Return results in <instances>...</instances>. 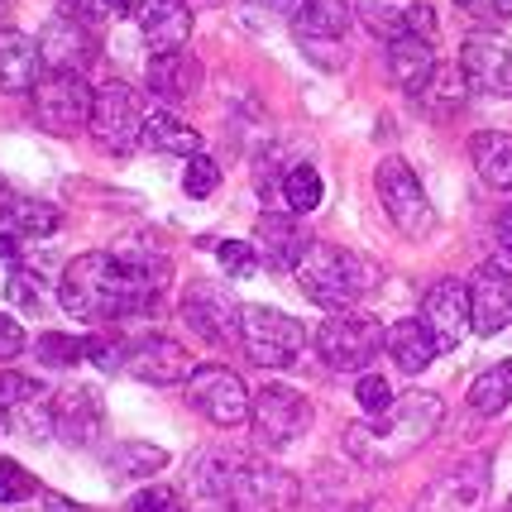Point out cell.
I'll list each match as a JSON object with an SVG mask.
<instances>
[{"instance_id": "1", "label": "cell", "mask_w": 512, "mask_h": 512, "mask_svg": "<svg viewBox=\"0 0 512 512\" xmlns=\"http://www.w3.org/2000/svg\"><path fill=\"white\" fill-rule=\"evenodd\" d=\"M168 283V259L149 249L120 254H77L58 278V302L77 321H130L158 307V292Z\"/></svg>"}, {"instance_id": "2", "label": "cell", "mask_w": 512, "mask_h": 512, "mask_svg": "<svg viewBox=\"0 0 512 512\" xmlns=\"http://www.w3.org/2000/svg\"><path fill=\"white\" fill-rule=\"evenodd\" d=\"M446 422V402L436 393H398L388 412L379 417H359L345 426V455L364 469H393L441 431Z\"/></svg>"}, {"instance_id": "3", "label": "cell", "mask_w": 512, "mask_h": 512, "mask_svg": "<svg viewBox=\"0 0 512 512\" xmlns=\"http://www.w3.org/2000/svg\"><path fill=\"white\" fill-rule=\"evenodd\" d=\"M379 283V268L364 254L331 240H312L307 259L297 264V288L307 292V302L326 307V312H355L359 297H369Z\"/></svg>"}, {"instance_id": "4", "label": "cell", "mask_w": 512, "mask_h": 512, "mask_svg": "<svg viewBox=\"0 0 512 512\" xmlns=\"http://www.w3.org/2000/svg\"><path fill=\"white\" fill-rule=\"evenodd\" d=\"M383 326L364 312H331L316 326L312 345L335 374H369V364L383 355Z\"/></svg>"}, {"instance_id": "5", "label": "cell", "mask_w": 512, "mask_h": 512, "mask_svg": "<svg viewBox=\"0 0 512 512\" xmlns=\"http://www.w3.org/2000/svg\"><path fill=\"white\" fill-rule=\"evenodd\" d=\"M240 345L264 369H292L297 355L307 350V331H302L297 316L264 307V302H249V307H240Z\"/></svg>"}, {"instance_id": "6", "label": "cell", "mask_w": 512, "mask_h": 512, "mask_svg": "<svg viewBox=\"0 0 512 512\" xmlns=\"http://www.w3.org/2000/svg\"><path fill=\"white\" fill-rule=\"evenodd\" d=\"M374 187H379V201L388 211V221L398 225L407 240H426L436 230V206L426 197L422 178L412 173L407 158H383L379 173H374Z\"/></svg>"}, {"instance_id": "7", "label": "cell", "mask_w": 512, "mask_h": 512, "mask_svg": "<svg viewBox=\"0 0 512 512\" xmlns=\"http://www.w3.org/2000/svg\"><path fill=\"white\" fill-rule=\"evenodd\" d=\"M29 106H34V120L39 130L48 134H77L91 125V106H96V91H91L87 77L77 72H44L34 91H29Z\"/></svg>"}, {"instance_id": "8", "label": "cell", "mask_w": 512, "mask_h": 512, "mask_svg": "<svg viewBox=\"0 0 512 512\" xmlns=\"http://www.w3.org/2000/svg\"><path fill=\"white\" fill-rule=\"evenodd\" d=\"M144 101H139V91L125 87V82H106V87H96V106H91V139H96V149L111 158H125L139 149V134H144Z\"/></svg>"}, {"instance_id": "9", "label": "cell", "mask_w": 512, "mask_h": 512, "mask_svg": "<svg viewBox=\"0 0 512 512\" xmlns=\"http://www.w3.org/2000/svg\"><path fill=\"white\" fill-rule=\"evenodd\" d=\"M249 426H254V441L264 450H283L297 436H307L312 426V402L302 398L288 383H264L254 402H249Z\"/></svg>"}, {"instance_id": "10", "label": "cell", "mask_w": 512, "mask_h": 512, "mask_svg": "<svg viewBox=\"0 0 512 512\" xmlns=\"http://www.w3.org/2000/svg\"><path fill=\"white\" fill-rule=\"evenodd\" d=\"M182 326L206 340L211 350H225V345H235L240 340V302L221 288V283H211V278H192L187 292H182Z\"/></svg>"}, {"instance_id": "11", "label": "cell", "mask_w": 512, "mask_h": 512, "mask_svg": "<svg viewBox=\"0 0 512 512\" xmlns=\"http://www.w3.org/2000/svg\"><path fill=\"white\" fill-rule=\"evenodd\" d=\"M350 20H355V5L345 0H307L297 15H292V34L302 53L312 58L316 67H345V34H350Z\"/></svg>"}, {"instance_id": "12", "label": "cell", "mask_w": 512, "mask_h": 512, "mask_svg": "<svg viewBox=\"0 0 512 512\" xmlns=\"http://www.w3.org/2000/svg\"><path fill=\"white\" fill-rule=\"evenodd\" d=\"M187 402L197 407L206 422L235 431V426L249 422L254 393L245 388V379H240L235 369H225V364H197V374L187 379Z\"/></svg>"}, {"instance_id": "13", "label": "cell", "mask_w": 512, "mask_h": 512, "mask_svg": "<svg viewBox=\"0 0 512 512\" xmlns=\"http://www.w3.org/2000/svg\"><path fill=\"white\" fill-rule=\"evenodd\" d=\"M484 498H489V455H474L436 474L412 512H479Z\"/></svg>"}, {"instance_id": "14", "label": "cell", "mask_w": 512, "mask_h": 512, "mask_svg": "<svg viewBox=\"0 0 512 512\" xmlns=\"http://www.w3.org/2000/svg\"><path fill=\"white\" fill-rule=\"evenodd\" d=\"M297 498H302V484L288 469L264 465V460L235 465V508L240 512H292Z\"/></svg>"}, {"instance_id": "15", "label": "cell", "mask_w": 512, "mask_h": 512, "mask_svg": "<svg viewBox=\"0 0 512 512\" xmlns=\"http://www.w3.org/2000/svg\"><path fill=\"white\" fill-rule=\"evenodd\" d=\"M125 374H134L139 383H154V388H168V383L192 379L197 374V359H192L187 345L168 340V335H144V340H130Z\"/></svg>"}, {"instance_id": "16", "label": "cell", "mask_w": 512, "mask_h": 512, "mask_svg": "<svg viewBox=\"0 0 512 512\" xmlns=\"http://www.w3.org/2000/svg\"><path fill=\"white\" fill-rule=\"evenodd\" d=\"M469 288V331L498 335L512 326V273L503 264H479Z\"/></svg>"}, {"instance_id": "17", "label": "cell", "mask_w": 512, "mask_h": 512, "mask_svg": "<svg viewBox=\"0 0 512 512\" xmlns=\"http://www.w3.org/2000/svg\"><path fill=\"white\" fill-rule=\"evenodd\" d=\"M460 72H465L469 91L512 101V44L493 39V34H469L460 48Z\"/></svg>"}, {"instance_id": "18", "label": "cell", "mask_w": 512, "mask_h": 512, "mask_svg": "<svg viewBox=\"0 0 512 512\" xmlns=\"http://www.w3.org/2000/svg\"><path fill=\"white\" fill-rule=\"evenodd\" d=\"M101 431H106V402L91 383H67L63 393H53V436H63L67 446H96Z\"/></svg>"}, {"instance_id": "19", "label": "cell", "mask_w": 512, "mask_h": 512, "mask_svg": "<svg viewBox=\"0 0 512 512\" xmlns=\"http://www.w3.org/2000/svg\"><path fill=\"white\" fill-rule=\"evenodd\" d=\"M355 15L364 20L369 34L379 39H402V34H417V39H436V10L426 0H355Z\"/></svg>"}, {"instance_id": "20", "label": "cell", "mask_w": 512, "mask_h": 512, "mask_svg": "<svg viewBox=\"0 0 512 512\" xmlns=\"http://www.w3.org/2000/svg\"><path fill=\"white\" fill-rule=\"evenodd\" d=\"M39 58H44L48 72H77V77H87V67L96 63V39H91V29L77 15H58L39 34Z\"/></svg>"}, {"instance_id": "21", "label": "cell", "mask_w": 512, "mask_h": 512, "mask_svg": "<svg viewBox=\"0 0 512 512\" xmlns=\"http://www.w3.org/2000/svg\"><path fill=\"white\" fill-rule=\"evenodd\" d=\"M422 326L431 331L436 350H455L469 331V288L460 278H441L422 297Z\"/></svg>"}, {"instance_id": "22", "label": "cell", "mask_w": 512, "mask_h": 512, "mask_svg": "<svg viewBox=\"0 0 512 512\" xmlns=\"http://www.w3.org/2000/svg\"><path fill=\"white\" fill-rule=\"evenodd\" d=\"M307 235L292 216H278V211H264L254 221V249H259V264H268L273 273H297V264L307 259Z\"/></svg>"}, {"instance_id": "23", "label": "cell", "mask_w": 512, "mask_h": 512, "mask_svg": "<svg viewBox=\"0 0 512 512\" xmlns=\"http://www.w3.org/2000/svg\"><path fill=\"white\" fill-rule=\"evenodd\" d=\"M134 20H139V34L154 53H178L192 39V5L187 0H139Z\"/></svg>"}, {"instance_id": "24", "label": "cell", "mask_w": 512, "mask_h": 512, "mask_svg": "<svg viewBox=\"0 0 512 512\" xmlns=\"http://www.w3.org/2000/svg\"><path fill=\"white\" fill-rule=\"evenodd\" d=\"M201 82H206V72H201V63L187 48H178V53H154V58H149V91H154L158 101H168V106L192 101L201 91Z\"/></svg>"}, {"instance_id": "25", "label": "cell", "mask_w": 512, "mask_h": 512, "mask_svg": "<svg viewBox=\"0 0 512 512\" xmlns=\"http://www.w3.org/2000/svg\"><path fill=\"white\" fill-rule=\"evenodd\" d=\"M39 39H29L20 29H0V91L15 96V91H34V82L44 77L39 72Z\"/></svg>"}, {"instance_id": "26", "label": "cell", "mask_w": 512, "mask_h": 512, "mask_svg": "<svg viewBox=\"0 0 512 512\" xmlns=\"http://www.w3.org/2000/svg\"><path fill=\"white\" fill-rule=\"evenodd\" d=\"M0 221L10 235H20V240H48V235H58V225H63V211L44 197H24V192H10V197H0Z\"/></svg>"}, {"instance_id": "27", "label": "cell", "mask_w": 512, "mask_h": 512, "mask_svg": "<svg viewBox=\"0 0 512 512\" xmlns=\"http://www.w3.org/2000/svg\"><path fill=\"white\" fill-rule=\"evenodd\" d=\"M431 72H436V48H431V39L402 34V39L388 44V77H393V87H402L407 96H417V91L431 82Z\"/></svg>"}, {"instance_id": "28", "label": "cell", "mask_w": 512, "mask_h": 512, "mask_svg": "<svg viewBox=\"0 0 512 512\" xmlns=\"http://www.w3.org/2000/svg\"><path fill=\"white\" fill-rule=\"evenodd\" d=\"M383 350H388V359L398 364L402 374H422L426 364L441 355V350H436V340H431V331L422 326V316L393 321V326H388V335H383Z\"/></svg>"}, {"instance_id": "29", "label": "cell", "mask_w": 512, "mask_h": 512, "mask_svg": "<svg viewBox=\"0 0 512 512\" xmlns=\"http://www.w3.org/2000/svg\"><path fill=\"white\" fill-rule=\"evenodd\" d=\"M139 144L154 149V154H178V158H197L201 154V134L192 130L187 120H178L173 111H149L144 115Z\"/></svg>"}, {"instance_id": "30", "label": "cell", "mask_w": 512, "mask_h": 512, "mask_svg": "<svg viewBox=\"0 0 512 512\" xmlns=\"http://www.w3.org/2000/svg\"><path fill=\"white\" fill-rule=\"evenodd\" d=\"M469 158H474V173L489 182L493 192H512V134L503 130H484L469 139Z\"/></svg>"}, {"instance_id": "31", "label": "cell", "mask_w": 512, "mask_h": 512, "mask_svg": "<svg viewBox=\"0 0 512 512\" xmlns=\"http://www.w3.org/2000/svg\"><path fill=\"white\" fill-rule=\"evenodd\" d=\"M465 96H469V82H465V72H460V63L450 67V63H436V72H431V82H426L412 101L422 106L431 120H450V115H460V106H465Z\"/></svg>"}, {"instance_id": "32", "label": "cell", "mask_w": 512, "mask_h": 512, "mask_svg": "<svg viewBox=\"0 0 512 512\" xmlns=\"http://www.w3.org/2000/svg\"><path fill=\"white\" fill-rule=\"evenodd\" d=\"M168 469V450L154 441H115L106 450V474L111 479H154Z\"/></svg>"}, {"instance_id": "33", "label": "cell", "mask_w": 512, "mask_h": 512, "mask_svg": "<svg viewBox=\"0 0 512 512\" xmlns=\"http://www.w3.org/2000/svg\"><path fill=\"white\" fill-rule=\"evenodd\" d=\"M508 402H512V355L489 364L479 379L469 383V407H474L479 417H498Z\"/></svg>"}, {"instance_id": "34", "label": "cell", "mask_w": 512, "mask_h": 512, "mask_svg": "<svg viewBox=\"0 0 512 512\" xmlns=\"http://www.w3.org/2000/svg\"><path fill=\"white\" fill-rule=\"evenodd\" d=\"M326 197V182L316 173L312 163H292L288 173H283V206H288L292 216H312L316 206Z\"/></svg>"}, {"instance_id": "35", "label": "cell", "mask_w": 512, "mask_h": 512, "mask_svg": "<svg viewBox=\"0 0 512 512\" xmlns=\"http://www.w3.org/2000/svg\"><path fill=\"white\" fill-rule=\"evenodd\" d=\"M34 355L44 359L48 369H67V364H82V359H87V335L44 331L39 340H34Z\"/></svg>"}, {"instance_id": "36", "label": "cell", "mask_w": 512, "mask_h": 512, "mask_svg": "<svg viewBox=\"0 0 512 512\" xmlns=\"http://www.w3.org/2000/svg\"><path fill=\"white\" fill-rule=\"evenodd\" d=\"M216 259H221V268L240 283V278H254L259 273V249H254V240H221L216 245Z\"/></svg>"}, {"instance_id": "37", "label": "cell", "mask_w": 512, "mask_h": 512, "mask_svg": "<svg viewBox=\"0 0 512 512\" xmlns=\"http://www.w3.org/2000/svg\"><path fill=\"white\" fill-rule=\"evenodd\" d=\"M39 493V479L20 465V460H0V503H29Z\"/></svg>"}, {"instance_id": "38", "label": "cell", "mask_w": 512, "mask_h": 512, "mask_svg": "<svg viewBox=\"0 0 512 512\" xmlns=\"http://www.w3.org/2000/svg\"><path fill=\"white\" fill-rule=\"evenodd\" d=\"M34 398H48L44 388H39V379L15 374V369H5V374H0V417H5V412H15V407H24V402H34Z\"/></svg>"}, {"instance_id": "39", "label": "cell", "mask_w": 512, "mask_h": 512, "mask_svg": "<svg viewBox=\"0 0 512 512\" xmlns=\"http://www.w3.org/2000/svg\"><path fill=\"white\" fill-rule=\"evenodd\" d=\"M355 398H359V407H364V417H379V412H388V407H393V398H398V393H393V383L383 379V374H374V369H369V374H359Z\"/></svg>"}, {"instance_id": "40", "label": "cell", "mask_w": 512, "mask_h": 512, "mask_svg": "<svg viewBox=\"0 0 512 512\" xmlns=\"http://www.w3.org/2000/svg\"><path fill=\"white\" fill-rule=\"evenodd\" d=\"M72 5V15L87 24H106V20H120V15H134V5L139 0H67Z\"/></svg>"}, {"instance_id": "41", "label": "cell", "mask_w": 512, "mask_h": 512, "mask_svg": "<svg viewBox=\"0 0 512 512\" xmlns=\"http://www.w3.org/2000/svg\"><path fill=\"white\" fill-rule=\"evenodd\" d=\"M182 187H187V197H211L216 187H221V168H216V158H187V178H182Z\"/></svg>"}, {"instance_id": "42", "label": "cell", "mask_w": 512, "mask_h": 512, "mask_svg": "<svg viewBox=\"0 0 512 512\" xmlns=\"http://www.w3.org/2000/svg\"><path fill=\"white\" fill-rule=\"evenodd\" d=\"M125 512H187V503H182L173 489H163V484H149V489H139L125 503Z\"/></svg>"}, {"instance_id": "43", "label": "cell", "mask_w": 512, "mask_h": 512, "mask_svg": "<svg viewBox=\"0 0 512 512\" xmlns=\"http://www.w3.org/2000/svg\"><path fill=\"white\" fill-rule=\"evenodd\" d=\"M460 5V15L474 24H503L512 20V0H455Z\"/></svg>"}, {"instance_id": "44", "label": "cell", "mask_w": 512, "mask_h": 512, "mask_svg": "<svg viewBox=\"0 0 512 512\" xmlns=\"http://www.w3.org/2000/svg\"><path fill=\"white\" fill-rule=\"evenodd\" d=\"M10 297L24 302V307H39V302H44V297H39V278H34V268H24V264L10 268Z\"/></svg>"}, {"instance_id": "45", "label": "cell", "mask_w": 512, "mask_h": 512, "mask_svg": "<svg viewBox=\"0 0 512 512\" xmlns=\"http://www.w3.org/2000/svg\"><path fill=\"white\" fill-rule=\"evenodd\" d=\"M24 345H29L24 326H20V321H15L10 312H0V359H20Z\"/></svg>"}, {"instance_id": "46", "label": "cell", "mask_w": 512, "mask_h": 512, "mask_svg": "<svg viewBox=\"0 0 512 512\" xmlns=\"http://www.w3.org/2000/svg\"><path fill=\"white\" fill-rule=\"evenodd\" d=\"M44 512H96V508L72 503V498H63V493H44Z\"/></svg>"}, {"instance_id": "47", "label": "cell", "mask_w": 512, "mask_h": 512, "mask_svg": "<svg viewBox=\"0 0 512 512\" xmlns=\"http://www.w3.org/2000/svg\"><path fill=\"white\" fill-rule=\"evenodd\" d=\"M254 5H264V10H273V15H297L307 0H254Z\"/></svg>"}, {"instance_id": "48", "label": "cell", "mask_w": 512, "mask_h": 512, "mask_svg": "<svg viewBox=\"0 0 512 512\" xmlns=\"http://www.w3.org/2000/svg\"><path fill=\"white\" fill-rule=\"evenodd\" d=\"M498 240H503V245L512 249V206L503 211V216H498Z\"/></svg>"}, {"instance_id": "49", "label": "cell", "mask_w": 512, "mask_h": 512, "mask_svg": "<svg viewBox=\"0 0 512 512\" xmlns=\"http://www.w3.org/2000/svg\"><path fill=\"white\" fill-rule=\"evenodd\" d=\"M197 5H221V0H197Z\"/></svg>"}, {"instance_id": "50", "label": "cell", "mask_w": 512, "mask_h": 512, "mask_svg": "<svg viewBox=\"0 0 512 512\" xmlns=\"http://www.w3.org/2000/svg\"><path fill=\"white\" fill-rule=\"evenodd\" d=\"M355 512H383V508H355Z\"/></svg>"}, {"instance_id": "51", "label": "cell", "mask_w": 512, "mask_h": 512, "mask_svg": "<svg viewBox=\"0 0 512 512\" xmlns=\"http://www.w3.org/2000/svg\"><path fill=\"white\" fill-rule=\"evenodd\" d=\"M0 15H5V0H0ZM0 29H5V24H0Z\"/></svg>"}, {"instance_id": "52", "label": "cell", "mask_w": 512, "mask_h": 512, "mask_svg": "<svg viewBox=\"0 0 512 512\" xmlns=\"http://www.w3.org/2000/svg\"><path fill=\"white\" fill-rule=\"evenodd\" d=\"M508 512H512V498H508Z\"/></svg>"}, {"instance_id": "53", "label": "cell", "mask_w": 512, "mask_h": 512, "mask_svg": "<svg viewBox=\"0 0 512 512\" xmlns=\"http://www.w3.org/2000/svg\"><path fill=\"white\" fill-rule=\"evenodd\" d=\"M0 426H5V417H0Z\"/></svg>"}]
</instances>
